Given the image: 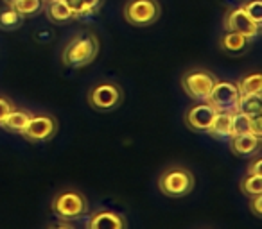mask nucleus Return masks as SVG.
<instances>
[{
    "mask_svg": "<svg viewBox=\"0 0 262 229\" xmlns=\"http://www.w3.org/2000/svg\"><path fill=\"white\" fill-rule=\"evenodd\" d=\"M15 108V104H13L9 98H6V97H0V122L4 120L6 117L9 115V111Z\"/></svg>",
    "mask_w": 262,
    "mask_h": 229,
    "instance_id": "obj_27",
    "label": "nucleus"
},
{
    "mask_svg": "<svg viewBox=\"0 0 262 229\" xmlns=\"http://www.w3.org/2000/svg\"><path fill=\"white\" fill-rule=\"evenodd\" d=\"M230 125H232V113L217 111L207 133L215 140H228L230 135H232L230 133Z\"/></svg>",
    "mask_w": 262,
    "mask_h": 229,
    "instance_id": "obj_16",
    "label": "nucleus"
},
{
    "mask_svg": "<svg viewBox=\"0 0 262 229\" xmlns=\"http://www.w3.org/2000/svg\"><path fill=\"white\" fill-rule=\"evenodd\" d=\"M59 129L58 118L52 115H33L27 122L26 129L22 131V136L31 143H43L56 136Z\"/></svg>",
    "mask_w": 262,
    "mask_h": 229,
    "instance_id": "obj_7",
    "label": "nucleus"
},
{
    "mask_svg": "<svg viewBox=\"0 0 262 229\" xmlns=\"http://www.w3.org/2000/svg\"><path fill=\"white\" fill-rule=\"evenodd\" d=\"M43 11H45V15H47V18L54 23H69L76 18V15H74L72 9L67 6L65 0H47Z\"/></svg>",
    "mask_w": 262,
    "mask_h": 229,
    "instance_id": "obj_13",
    "label": "nucleus"
},
{
    "mask_svg": "<svg viewBox=\"0 0 262 229\" xmlns=\"http://www.w3.org/2000/svg\"><path fill=\"white\" fill-rule=\"evenodd\" d=\"M248 174H262V161L260 158H253L248 163Z\"/></svg>",
    "mask_w": 262,
    "mask_h": 229,
    "instance_id": "obj_29",
    "label": "nucleus"
},
{
    "mask_svg": "<svg viewBox=\"0 0 262 229\" xmlns=\"http://www.w3.org/2000/svg\"><path fill=\"white\" fill-rule=\"evenodd\" d=\"M99 38L94 33H83L74 36L67 43L65 50L61 54V61L70 68H81L86 66L97 58L99 54Z\"/></svg>",
    "mask_w": 262,
    "mask_h": 229,
    "instance_id": "obj_1",
    "label": "nucleus"
},
{
    "mask_svg": "<svg viewBox=\"0 0 262 229\" xmlns=\"http://www.w3.org/2000/svg\"><path fill=\"white\" fill-rule=\"evenodd\" d=\"M194 174L187 167H180V165H172V167L165 168L158 177V188L164 195L178 199V197L189 195L194 190Z\"/></svg>",
    "mask_w": 262,
    "mask_h": 229,
    "instance_id": "obj_2",
    "label": "nucleus"
},
{
    "mask_svg": "<svg viewBox=\"0 0 262 229\" xmlns=\"http://www.w3.org/2000/svg\"><path fill=\"white\" fill-rule=\"evenodd\" d=\"M215 109L212 108L210 102H196L192 108L187 111L185 115V125L192 131H201L207 133L208 128H210L212 120L215 117Z\"/></svg>",
    "mask_w": 262,
    "mask_h": 229,
    "instance_id": "obj_10",
    "label": "nucleus"
},
{
    "mask_svg": "<svg viewBox=\"0 0 262 229\" xmlns=\"http://www.w3.org/2000/svg\"><path fill=\"white\" fill-rule=\"evenodd\" d=\"M11 8L24 16H36L43 11L45 0H16L11 4Z\"/></svg>",
    "mask_w": 262,
    "mask_h": 229,
    "instance_id": "obj_20",
    "label": "nucleus"
},
{
    "mask_svg": "<svg viewBox=\"0 0 262 229\" xmlns=\"http://www.w3.org/2000/svg\"><path fill=\"white\" fill-rule=\"evenodd\" d=\"M243 195L246 197H253V195H260L262 193V174H246L241 179L239 185Z\"/></svg>",
    "mask_w": 262,
    "mask_h": 229,
    "instance_id": "obj_19",
    "label": "nucleus"
},
{
    "mask_svg": "<svg viewBox=\"0 0 262 229\" xmlns=\"http://www.w3.org/2000/svg\"><path fill=\"white\" fill-rule=\"evenodd\" d=\"M65 2H67V6L72 9V13L76 15V18H79V16H86V9H84L83 0H65Z\"/></svg>",
    "mask_w": 262,
    "mask_h": 229,
    "instance_id": "obj_25",
    "label": "nucleus"
},
{
    "mask_svg": "<svg viewBox=\"0 0 262 229\" xmlns=\"http://www.w3.org/2000/svg\"><path fill=\"white\" fill-rule=\"evenodd\" d=\"M230 136L235 135H244V133H250V117L244 115L241 111L232 113V125H230Z\"/></svg>",
    "mask_w": 262,
    "mask_h": 229,
    "instance_id": "obj_22",
    "label": "nucleus"
},
{
    "mask_svg": "<svg viewBox=\"0 0 262 229\" xmlns=\"http://www.w3.org/2000/svg\"><path fill=\"white\" fill-rule=\"evenodd\" d=\"M223 27H225V31L239 33V34H243V36L250 38V40L257 38L258 33H260V26H257V23L244 13L243 8L232 9V11L226 13L225 20H223Z\"/></svg>",
    "mask_w": 262,
    "mask_h": 229,
    "instance_id": "obj_9",
    "label": "nucleus"
},
{
    "mask_svg": "<svg viewBox=\"0 0 262 229\" xmlns=\"http://www.w3.org/2000/svg\"><path fill=\"white\" fill-rule=\"evenodd\" d=\"M237 111L248 117L262 115V93H241L237 100Z\"/></svg>",
    "mask_w": 262,
    "mask_h": 229,
    "instance_id": "obj_17",
    "label": "nucleus"
},
{
    "mask_svg": "<svg viewBox=\"0 0 262 229\" xmlns=\"http://www.w3.org/2000/svg\"><path fill=\"white\" fill-rule=\"evenodd\" d=\"M88 227L90 229H126L127 220L122 215L115 213V211L108 210H99L92 213L90 220H88Z\"/></svg>",
    "mask_w": 262,
    "mask_h": 229,
    "instance_id": "obj_12",
    "label": "nucleus"
},
{
    "mask_svg": "<svg viewBox=\"0 0 262 229\" xmlns=\"http://www.w3.org/2000/svg\"><path fill=\"white\" fill-rule=\"evenodd\" d=\"M26 16L20 15L16 9L8 6V9H0V31H16L22 27Z\"/></svg>",
    "mask_w": 262,
    "mask_h": 229,
    "instance_id": "obj_18",
    "label": "nucleus"
},
{
    "mask_svg": "<svg viewBox=\"0 0 262 229\" xmlns=\"http://www.w3.org/2000/svg\"><path fill=\"white\" fill-rule=\"evenodd\" d=\"M4 2H6V4H8V6H11L13 2H16V0H4Z\"/></svg>",
    "mask_w": 262,
    "mask_h": 229,
    "instance_id": "obj_30",
    "label": "nucleus"
},
{
    "mask_svg": "<svg viewBox=\"0 0 262 229\" xmlns=\"http://www.w3.org/2000/svg\"><path fill=\"white\" fill-rule=\"evenodd\" d=\"M31 117H33V113L26 111V109L13 108L11 111H9L8 117L0 122V128L6 129V131H9V133H18V135H22V131L26 129V125H27V122L31 120Z\"/></svg>",
    "mask_w": 262,
    "mask_h": 229,
    "instance_id": "obj_15",
    "label": "nucleus"
},
{
    "mask_svg": "<svg viewBox=\"0 0 262 229\" xmlns=\"http://www.w3.org/2000/svg\"><path fill=\"white\" fill-rule=\"evenodd\" d=\"M239 93H262V75L260 73H250L244 75L237 83Z\"/></svg>",
    "mask_w": 262,
    "mask_h": 229,
    "instance_id": "obj_21",
    "label": "nucleus"
},
{
    "mask_svg": "<svg viewBox=\"0 0 262 229\" xmlns=\"http://www.w3.org/2000/svg\"><path fill=\"white\" fill-rule=\"evenodd\" d=\"M239 88L237 83L230 81H215L214 88L210 91V97L207 102H210L215 111L233 113L237 111V100H239Z\"/></svg>",
    "mask_w": 262,
    "mask_h": 229,
    "instance_id": "obj_8",
    "label": "nucleus"
},
{
    "mask_svg": "<svg viewBox=\"0 0 262 229\" xmlns=\"http://www.w3.org/2000/svg\"><path fill=\"white\" fill-rule=\"evenodd\" d=\"M83 4L84 9H86V15H94V13H97L102 8L104 0H83Z\"/></svg>",
    "mask_w": 262,
    "mask_h": 229,
    "instance_id": "obj_28",
    "label": "nucleus"
},
{
    "mask_svg": "<svg viewBox=\"0 0 262 229\" xmlns=\"http://www.w3.org/2000/svg\"><path fill=\"white\" fill-rule=\"evenodd\" d=\"M45 2H47V0H45Z\"/></svg>",
    "mask_w": 262,
    "mask_h": 229,
    "instance_id": "obj_31",
    "label": "nucleus"
},
{
    "mask_svg": "<svg viewBox=\"0 0 262 229\" xmlns=\"http://www.w3.org/2000/svg\"><path fill=\"white\" fill-rule=\"evenodd\" d=\"M250 133H253L255 136H260L262 138V115L250 117Z\"/></svg>",
    "mask_w": 262,
    "mask_h": 229,
    "instance_id": "obj_26",
    "label": "nucleus"
},
{
    "mask_svg": "<svg viewBox=\"0 0 262 229\" xmlns=\"http://www.w3.org/2000/svg\"><path fill=\"white\" fill-rule=\"evenodd\" d=\"M51 210L59 220H77L88 213V200L79 190L67 188L54 195Z\"/></svg>",
    "mask_w": 262,
    "mask_h": 229,
    "instance_id": "obj_3",
    "label": "nucleus"
},
{
    "mask_svg": "<svg viewBox=\"0 0 262 229\" xmlns=\"http://www.w3.org/2000/svg\"><path fill=\"white\" fill-rule=\"evenodd\" d=\"M248 210L251 211V215L257 218L262 217V193L260 195L248 197Z\"/></svg>",
    "mask_w": 262,
    "mask_h": 229,
    "instance_id": "obj_24",
    "label": "nucleus"
},
{
    "mask_svg": "<svg viewBox=\"0 0 262 229\" xmlns=\"http://www.w3.org/2000/svg\"><path fill=\"white\" fill-rule=\"evenodd\" d=\"M215 75L208 70L194 68L182 75V88L192 100L205 102L210 97V91L215 84Z\"/></svg>",
    "mask_w": 262,
    "mask_h": 229,
    "instance_id": "obj_5",
    "label": "nucleus"
},
{
    "mask_svg": "<svg viewBox=\"0 0 262 229\" xmlns=\"http://www.w3.org/2000/svg\"><path fill=\"white\" fill-rule=\"evenodd\" d=\"M122 88L117 83H110V81L97 83L88 91V102L97 111H112V109L119 108L122 104Z\"/></svg>",
    "mask_w": 262,
    "mask_h": 229,
    "instance_id": "obj_6",
    "label": "nucleus"
},
{
    "mask_svg": "<svg viewBox=\"0 0 262 229\" xmlns=\"http://www.w3.org/2000/svg\"><path fill=\"white\" fill-rule=\"evenodd\" d=\"M241 8L244 9V13H246L257 26H262V0H250V2L243 4Z\"/></svg>",
    "mask_w": 262,
    "mask_h": 229,
    "instance_id": "obj_23",
    "label": "nucleus"
},
{
    "mask_svg": "<svg viewBox=\"0 0 262 229\" xmlns=\"http://www.w3.org/2000/svg\"><path fill=\"white\" fill-rule=\"evenodd\" d=\"M250 38L243 36L239 33H233V31H226L225 36L219 41V47H221L223 52L230 56H237V54H244L250 47Z\"/></svg>",
    "mask_w": 262,
    "mask_h": 229,
    "instance_id": "obj_14",
    "label": "nucleus"
},
{
    "mask_svg": "<svg viewBox=\"0 0 262 229\" xmlns=\"http://www.w3.org/2000/svg\"><path fill=\"white\" fill-rule=\"evenodd\" d=\"M230 149L235 156L250 158L255 156L260 149V136H255L253 133H244V135L230 136Z\"/></svg>",
    "mask_w": 262,
    "mask_h": 229,
    "instance_id": "obj_11",
    "label": "nucleus"
},
{
    "mask_svg": "<svg viewBox=\"0 0 262 229\" xmlns=\"http://www.w3.org/2000/svg\"><path fill=\"white\" fill-rule=\"evenodd\" d=\"M162 6L158 0H127L124 18L133 27H149L160 18Z\"/></svg>",
    "mask_w": 262,
    "mask_h": 229,
    "instance_id": "obj_4",
    "label": "nucleus"
}]
</instances>
